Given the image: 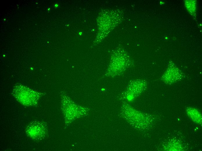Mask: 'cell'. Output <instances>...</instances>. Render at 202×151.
I'll return each instance as SVG.
<instances>
[{"instance_id": "1", "label": "cell", "mask_w": 202, "mask_h": 151, "mask_svg": "<svg viewBox=\"0 0 202 151\" xmlns=\"http://www.w3.org/2000/svg\"><path fill=\"white\" fill-rule=\"evenodd\" d=\"M13 94L18 101L26 106L36 104L41 95L37 91L20 85L14 87Z\"/></svg>"}, {"instance_id": "2", "label": "cell", "mask_w": 202, "mask_h": 151, "mask_svg": "<svg viewBox=\"0 0 202 151\" xmlns=\"http://www.w3.org/2000/svg\"><path fill=\"white\" fill-rule=\"evenodd\" d=\"M44 125L40 121H33L26 129L28 136L34 139H40L43 138L45 132Z\"/></svg>"}, {"instance_id": "3", "label": "cell", "mask_w": 202, "mask_h": 151, "mask_svg": "<svg viewBox=\"0 0 202 151\" xmlns=\"http://www.w3.org/2000/svg\"><path fill=\"white\" fill-rule=\"evenodd\" d=\"M187 113L190 118L194 122L201 124L202 116L201 113L196 109L189 108L186 110Z\"/></svg>"}, {"instance_id": "4", "label": "cell", "mask_w": 202, "mask_h": 151, "mask_svg": "<svg viewBox=\"0 0 202 151\" xmlns=\"http://www.w3.org/2000/svg\"><path fill=\"white\" fill-rule=\"evenodd\" d=\"M55 7H57L58 6V5L57 4H56L55 5Z\"/></svg>"}, {"instance_id": "5", "label": "cell", "mask_w": 202, "mask_h": 151, "mask_svg": "<svg viewBox=\"0 0 202 151\" xmlns=\"http://www.w3.org/2000/svg\"><path fill=\"white\" fill-rule=\"evenodd\" d=\"M81 34H82V33L80 32V33H79V34H80V35H81Z\"/></svg>"}]
</instances>
